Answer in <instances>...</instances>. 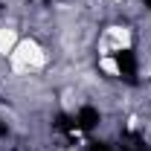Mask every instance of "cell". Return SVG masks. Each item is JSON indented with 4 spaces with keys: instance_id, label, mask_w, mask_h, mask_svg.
I'll return each instance as SVG.
<instances>
[{
    "instance_id": "obj_1",
    "label": "cell",
    "mask_w": 151,
    "mask_h": 151,
    "mask_svg": "<svg viewBox=\"0 0 151 151\" xmlns=\"http://www.w3.org/2000/svg\"><path fill=\"white\" fill-rule=\"evenodd\" d=\"M9 64L15 73H38L44 64H47V52L44 47L32 41V38H20L15 44V50L9 52Z\"/></svg>"
},
{
    "instance_id": "obj_2",
    "label": "cell",
    "mask_w": 151,
    "mask_h": 151,
    "mask_svg": "<svg viewBox=\"0 0 151 151\" xmlns=\"http://www.w3.org/2000/svg\"><path fill=\"white\" fill-rule=\"evenodd\" d=\"M131 29L128 26H108L102 38H99V52L102 55H113V52H122L131 47Z\"/></svg>"
},
{
    "instance_id": "obj_3",
    "label": "cell",
    "mask_w": 151,
    "mask_h": 151,
    "mask_svg": "<svg viewBox=\"0 0 151 151\" xmlns=\"http://www.w3.org/2000/svg\"><path fill=\"white\" fill-rule=\"evenodd\" d=\"M18 29H12V26H0V55H9L12 50H15V44H18Z\"/></svg>"
},
{
    "instance_id": "obj_4",
    "label": "cell",
    "mask_w": 151,
    "mask_h": 151,
    "mask_svg": "<svg viewBox=\"0 0 151 151\" xmlns=\"http://www.w3.org/2000/svg\"><path fill=\"white\" fill-rule=\"evenodd\" d=\"M99 70L108 76H119V64H116L113 55H99Z\"/></svg>"
},
{
    "instance_id": "obj_5",
    "label": "cell",
    "mask_w": 151,
    "mask_h": 151,
    "mask_svg": "<svg viewBox=\"0 0 151 151\" xmlns=\"http://www.w3.org/2000/svg\"><path fill=\"white\" fill-rule=\"evenodd\" d=\"M61 151H70V148H61Z\"/></svg>"
},
{
    "instance_id": "obj_6",
    "label": "cell",
    "mask_w": 151,
    "mask_h": 151,
    "mask_svg": "<svg viewBox=\"0 0 151 151\" xmlns=\"http://www.w3.org/2000/svg\"><path fill=\"white\" fill-rule=\"evenodd\" d=\"M116 3H119V0H116Z\"/></svg>"
}]
</instances>
